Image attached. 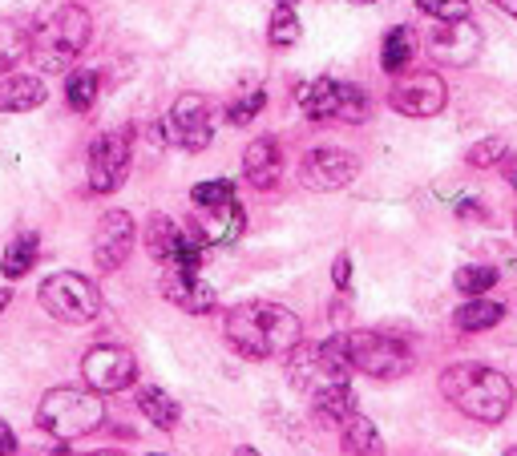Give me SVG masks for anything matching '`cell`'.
Here are the masks:
<instances>
[{"label":"cell","mask_w":517,"mask_h":456,"mask_svg":"<svg viewBox=\"0 0 517 456\" xmlns=\"http://www.w3.org/2000/svg\"><path fill=\"white\" fill-rule=\"evenodd\" d=\"M445 101H449V89L437 73H412L388 93V105L404 113V118H437Z\"/></svg>","instance_id":"obj_10"},{"label":"cell","mask_w":517,"mask_h":456,"mask_svg":"<svg viewBox=\"0 0 517 456\" xmlns=\"http://www.w3.org/2000/svg\"><path fill=\"white\" fill-rule=\"evenodd\" d=\"M45 101V81L29 73L0 77V113H29Z\"/></svg>","instance_id":"obj_18"},{"label":"cell","mask_w":517,"mask_h":456,"mask_svg":"<svg viewBox=\"0 0 517 456\" xmlns=\"http://www.w3.org/2000/svg\"><path fill=\"white\" fill-rule=\"evenodd\" d=\"M97 73L93 69H77V73H69V81H65V101H69V109H77V113H85L93 101H97Z\"/></svg>","instance_id":"obj_29"},{"label":"cell","mask_w":517,"mask_h":456,"mask_svg":"<svg viewBox=\"0 0 517 456\" xmlns=\"http://www.w3.org/2000/svg\"><path fill=\"white\" fill-rule=\"evenodd\" d=\"M243 174L255 190H271L283 174V154H279V142L275 138H255L243 154Z\"/></svg>","instance_id":"obj_16"},{"label":"cell","mask_w":517,"mask_h":456,"mask_svg":"<svg viewBox=\"0 0 517 456\" xmlns=\"http://www.w3.org/2000/svg\"><path fill=\"white\" fill-rule=\"evenodd\" d=\"M235 456H259V452H255V448H239Z\"/></svg>","instance_id":"obj_42"},{"label":"cell","mask_w":517,"mask_h":456,"mask_svg":"<svg viewBox=\"0 0 517 456\" xmlns=\"http://www.w3.org/2000/svg\"><path fill=\"white\" fill-rule=\"evenodd\" d=\"M231 198H235V182H227V178L198 182V186L190 190V202H194V206H219V202H231Z\"/></svg>","instance_id":"obj_33"},{"label":"cell","mask_w":517,"mask_h":456,"mask_svg":"<svg viewBox=\"0 0 517 456\" xmlns=\"http://www.w3.org/2000/svg\"><path fill=\"white\" fill-rule=\"evenodd\" d=\"M9 303H13V291H9V287H0V311H5Z\"/></svg>","instance_id":"obj_41"},{"label":"cell","mask_w":517,"mask_h":456,"mask_svg":"<svg viewBox=\"0 0 517 456\" xmlns=\"http://www.w3.org/2000/svg\"><path fill=\"white\" fill-rule=\"evenodd\" d=\"M352 5H376V0H352Z\"/></svg>","instance_id":"obj_45"},{"label":"cell","mask_w":517,"mask_h":456,"mask_svg":"<svg viewBox=\"0 0 517 456\" xmlns=\"http://www.w3.org/2000/svg\"><path fill=\"white\" fill-rule=\"evenodd\" d=\"M178 243H182L178 222L166 218V214H150V222H146V251H150V259L170 263V255L178 251Z\"/></svg>","instance_id":"obj_23"},{"label":"cell","mask_w":517,"mask_h":456,"mask_svg":"<svg viewBox=\"0 0 517 456\" xmlns=\"http://www.w3.org/2000/svg\"><path fill=\"white\" fill-rule=\"evenodd\" d=\"M336 89H340V81H332V77H316V81L299 85V105H303L307 118L312 122L336 118Z\"/></svg>","instance_id":"obj_20"},{"label":"cell","mask_w":517,"mask_h":456,"mask_svg":"<svg viewBox=\"0 0 517 456\" xmlns=\"http://www.w3.org/2000/svg\"><path fill=\"white\" fill-rule=\"evenodd\" d=\"M505 456H517V444H513V448H505Z\"/></svg>","instance_id":"obj_46"},{"label":"cell","mask_w":517,"mask_h":456,"mask_svg":"<svg viewBox=\"0 0 517 456\" xmlns=\"http://www.w3.org/2000/svg\"><path fill=\"white\" fill-rule=\"evenodd\" d=\"M267 41H271L275 49H287V45L299 41V17H295V9H287V5L275 9L271 25H267Z\"/></svg>","instance_id":"obj_31"},{"label":"cell","mask_w":517,"mask_h":456,"mask_svg":"<svg viewBox=\"0 0 517 456\" xmlns=\"http://www.w3.org/2000/svg\"><path fill=\"white\" fill-rule=\"evenodd\" d=\"M162 295H166L174 307H182L186 315H206V311H215V303H219L215 287H211V283H202V279H198V271H178V267H170V271H166V279H162Z\"/></svg>","instance_id":"obj_15"},{"label":"cell","mask_w":517,"mask_h":456,"mask_svg":"<svg viewBox=\"0 0 517 456\" xmlns=\"http://www.w3.org/2000/svg\"><path fill=\"white\" fill-rule=\"evenodd\" d=\"M497 166H501V174H505V182H509V186H517V154H509V150H505Z\"/></svg>","instance_id":"obj_38"},{"label":"cell","mask_w":517,"mask_h":456,"mask_svg":"<svg viewBox=\"0 0 517 456\" xmlns=\"http://www.w3.org/2000/svg\"><path fill=\"white\" fill-rule=\"evenodd\" d=\"M501 154H505V142H501V138H485V142H477V146L465 154V162H469L473 170H489V166L501 162Z\"/></svg>","instance_id":"obj_35"},{"label":"cell","mask_w":517,"mask_h":456,"mask_svg":"<svg viewBox=\"0 0 517 456\" xmlns=\"http://www.w3.org/2000/svg\"><path fill=\"white\" fill-rule=\"evenodd\" d=\"M29 57V33L17 21H0V73H9Z\"/></svg>","instance_id":"obj_26"},{"label":"cell","mask_w":517,"mask_h":456,"mask_svg":"<svg viewBox=\"0 0 517 456\" xmlns=\"http://www.w3.org/2000/svg\"><path fill=\"white\" fill-rule=\"evenodd\" d=\"M166 138L178 142L182 150L198 154L211 146L215 138V126H211V105H206V97L198 93H182L174 105H170V118H166Z\"/></svg>","instance_id":"obj_9"},{"label":"cell","mask_w":517,"mask_h":456,"mask_svg":"<svg viewBox=\"0 0 517 456\" xmlns=\"http://www.w3.org/2000/svg\"><path fill=\"white\" fill-rule=\"evenodd\" d=\"M81 376H85V388L93 392H126L138 380V360L130 348L97 344L81 356Z\"/></svg>","instance_id":"obj_7"},{"label":"cell","mask_w":517,"mask_h":456,"mask_svg":"<svg viewBox=\"0 0 517 456\" xmlns=\"http://www.w3.org/2000/svg\"><path fill=\"white\" fill-rule=\"evenodd\" d=\"M134 218L126 210H110L97 218V231H93V263L101 271H118L130 251H134Z\"/></svg>","instance_id":"obj_11"},{"label":"cell","mask_w":517,"mask_h":456,"mask_svg":"<svg viewBox=\"0 0 517 456\" xmlns=\"http://www.w3.org/2000/svg\"><path fill=\"white\" fill-rule=\"evenodd\" d=\"M41 307L61 319V323H93L97 311H101V291L85 279V275H73V271H57L41 283L37 291Z\"/></svg>","instance_id":"obj_6"},{"label":"cell","mask_w":517,"mask_h":456,"mask_svg":"<svg viewBox=\"0 0 517 456\" xmlns=\"http://www.w3.org/2000/svg\"><path fill=\"white\" fill-rule=\"evenodd\" d=\"M340 444H344V456H384L380 432H376L372 420L360 416V412H352V416L340 424Z\"/></svg>","instance_id":"obj_19"},{"label":"cell","mask_w":517,"mask_h":456,"mask_svg":"<svg viewBox=\"0 0 517 456\" xmlns=\"http://www.w3.org/2000/svg\"><path fill=\"white\" fill-rule=\"evenodd\" d=\"M312 412H316L320 424L340 428V424L356 412V392H352V384H348V380H328V384H320V388L312 392Z\"/></svg>","instance_id":"obj_17"},{"label":"cell","mask_w":517,"mask_h":456,"mask_svg":"<svg viewBox=\"0 0 517 456\" xmlns=\"http://www.w3.org/2000/svg\"><path fill=\"white\" fill-rule=\"evenodd\" d=\"M89 456H122V452H89Z\"/></svg>","instance_id":"obj_43"},{"label":"cell","mask_w":517,"mask_h":456,"mask_svg":"<svg viewBox=\"0 0 517 456\" xmlns=\"http://www.w3.org/2000/svg\"><path fill=\"white\" fill-rule=\"evenodd\" d=\"M332 279H336V287H340V291H348V287H352V259H348V255H336Z\"/></svg>","instance_id":"obj_36"},{"label":"cell","mask_w":517,"mask_h":456,"mask_svg":"<svg viewBox=\"0 0 517 456\" xmlns=\"http://www.w3.org/2000/svg\"><path fill=\"white\" fill-rule=\"evenodd\" d=\"M344 339H348L352 372H364L372 380H400L412 372V364H417L400 339H388L380 331H352Z\"/></svg>","instance_id":"obj_5"},{"label":"cell","mask_w":517,"mask_h":456,"mask_svg":"<svg viewBox=\"0 0 517 456\" xmlns=\"http://www.w3.org/2000/svg\"><path fill=\"white\" fill-rule=\"evenodd\" d=\"M101 420H106V404L93 388H53L37 404V424L57 440H81L97 432Z\"/></svg>","instance_id":"obj_4"},{"label":"cell","mask_w":517,"mask_h":456,"mask_svg":"<svg viewBox=\"0 0 517 456\" xmlns=\"http://www.w3.org/2000/svg\"><path fill=\"white\" fill-rule=\"evenodd\" d=\"M227 344L247 360L287 356L299 344V319L283 303H243L227 315Z\"/></svg>","instance_id":"obj_1"},{"label":"cell","mask_w":517,"mask_h":456,"mask_svg":"<svg viewBox=\"0 0 517 456\" xmlns=\"http://www.w3.org/2000/svg\"><path fill=\"white\" fill-rule=\"evenodd\" d=\"M263 105H267V93L263 89H251V93H243V97H235L227 105V122L231 126H251L259 113H263Z\"/></svg>","instance_id":"obj_32"},{"label":"cell","mask_w":517,"mask_h":456,"mask_svg":"<svg viewBox=\"0 0 517 456\" xmlns=\"http://www.w3.org/2000/svg\"><path fill=\"white\" fill-rule=\"evenodd\" d=\"M130 174V130H110L89 146V190L114 194Z\"/></svg>","instance_id":"obj_8"},{"label":"cell","mask_w":517,"mask_h":456,"mask_svg":"<svg viewBox=\"0 0 517 456\" xmlns=\"http://www.w3.org/2000/svg\"><path fill=\"white\" fill-rule=\"evenodd\" d=\"M501 319H505V307L493 303V299H485V295H473L465 307L453 311V327H457V331H489V327H497Z\"/></svg>","instance_id":"obj_22"},{"label":"cell","mask_w":517,"mask_h":456,"mask_svg":"<svg viewBox=\"0 0 517 456\" xmlns=\"http://www.w3.org/2000/svg\"><path fill=\"white\" fill-rule=\"evenodd\" d=\"M429 53L445 65H473L481 53V33L465 21H441V29L429 37Z\"/></svg>","instance_id":"obj_14"},{"label":"cell","mask_w":517,"mask_h":456,"mask_svg":"<svg viewBox=\"0 0 517 456\" xmlns=\"http://www.w3.org/2000/svg\"><path fill=\"white\" fill-rule=\"evenodd\" d=\"M493 5H497V9H505L509 17H517V0H493Z\"/></svg>","instance_id":"obj_40"},{"label":"cell","mask_w":517,"mask_h":456,"mask_svg":"<svg viewBox=\"0 0 517 456\" xmlns=\"http://www.w3.org/2000/svg\"><path fill=\"white\" fill-rule=\"evenodd\" d=\"M336 118L348 122V126L368 122V93L360 85H340L336 89Z\"/></svg>","instance_id":"obj_28"},{"label":"cell","mask_w":517,"mask_h":456,"mask_svg":"<svg viewBox=\"0 0 517 456\" xmlns=\"http://www.w3.org/2000/svg\"><path fill=\"white\" fill-rule=\"evenodd\" d=\"M37 235L33 231H25V235H17L9 247H5V259H0V271H5V279H21V275H29L33 271V263H37Z\"/></svg>","instance_id":"obj_24"},{"label":"cell","mask_w":517,"mask_h":456,"mask_svg":"<svg viewBox=\"0 0 517 456\" xmlns=\"http://www.w3.org/2000/svg\"><path fill=\"white\" fill-rule=\"evenodd\" d=\"M412 61V33L408 29H392L380 45V69L384 73H404Z\"/></svg>","instance_id":"obj_27"},{"label":"cell","mask_w":517,"mask_h":456,"mask_svg":"<svg viewBox=\"0 0 517 456\" xmlns=\"http://www.w3.org/2000/svg\"><path fill=\"white\" fill-rule=\"evenodd\" d=\"M316 360H320V368H324V376H328V380H344V376H352L348 339H344V335H332V339H324V344H316Z\"/></svg>","instance_id":"obj_25"},{"label":"cell","mask_w":517,"mask_h":456,"mask_svg":"<svg viewBox=\"0 0 517 456\" xmlns=\"http://www.w3.org/2000/svg\"><path fill=\"white\" fill-rule=\"evenodd\" d=\"M417 9L433 21H465L469 17V0H417Z\"/></svg>","instance_id":"obj_34"},{"label":"cell","mask_w":517,"mask_h":456,"mask_svg":"<svg viewBox=\"0 0 517 456\" xmlns=\"http://www.w3.org/2000/svg\"><path fill=\"white\" fill-rule=\"evenodd\" d=\"M0 456H25L21 444H17V436H13L5 424H0Z\"/></svg>","instance_id":"obj_37"},{"label":"cell","mask_w":517,"mask_h":456,"mask_svg":"<svg viewBox=\"0 0 517 456\" xmlns=\"http://www.w3.org/2000/svg\"><path fill=\"white\" fill-rule=\"evenodd\" d=\"M198 210V218H194V239L202 243V247H223V243H235L239 235H243V222H247V214H243V206L231 198V202H219V206H194Z\"/></svg>","instance_id":"obj_13"},{"label":"cell","mask_w":517,"mask_h":456,"mask_svg":"<svg viewBox=\"0 0 517 456\" xmlns=\"http://www.w3.org/2000/svg\"><path fill=\"white\" fill-rule=\"evenodd\" d=\"M356 158L348 154V150H340V146H320V150H312L303 158V166H299V178H303V186L307 190H344L352 178H356Z\"/></svg>","instance_id":"obj_12"},{"label":"cell","mask_w":517,"mask_h":456,"mask_svg":"<svg viewBox=\"0 0 517 456\" xmlns=\"http://www.w3.org/2000/svg\"><path fill=\"white\" fill-rule=\"evenodd\" d=\"M497 283V271L493 267H485V263H473V267H461L457 275H453V287L461 291V295H485L489 287Z\"/></svg>","instance_id":"obj_30"},{"label":"cell","mask_w":517,"mask_h":456,"mask_svg":"<svg viewBox=\"0 0 517 456\" xmlns=\"http://www.w3.org/2000/svg\"><path fill=\"white\" fill-rule=\"evenodd\" d=\"M279 5H287V9H295V5H299V0H279Z\"/></svg>","instance_id":"obj_44"},{"label":"cell","mask_w":517,"mask_h":456,"mask_svg":"<svg viewBox=\"0 0 517 456\" xmlns=\"http://www.w3.org/2000/svg\"><path fill=\"white\" fill-rule=\"evenodd\" d=\"M93 21L81 5H61L37 33H29V57L41 73H65L89 45Z\"/></svg>","instance_id":"obj_3"},{"label":"cell","mask_w":517,"mask_h":456,"mask_svg":"<svg viewBox=\"0 0 517 456\" xmlns=\"http://www.w3.org/2000/svg\"><path fill=\"white\" fill-rule=\"evenodd\" d=\"M138 408H142V412H146V420H150L154 428H162V432H170V428L182 420L178 400H174L170 392L154 388V384H142V388H138Z\"/></svg>","instance_id":"obj_21"},{"label":"cell","mask_w":517,"mask_h":456,"mask_svg":"<svg viewBox=\"0 0 517 456\" xmlns=\"http://www.w3.org/2000/svg\"><path fill=\"white\" fill-rule=\"evenodd\" d=\"M461 214H465V218H485V210H481L477 202H461Z\"/></svg>","instance_id":"obj_39"},{"label":"cell","mask_w":517,"mask_h":456,"mask_svg":"<svg viewBox=\"0 0 517 456\" xmlns=\"http://www.w3.org/2000/svg\"><path fill=\"white\" fill-rule=\"evenodd\" d=\"M441 392L453 408H461L469 420L501 424L513 408V384L485 364H453L441 372Z\"/></svg>","instance_id":"obj_2"}]
</instances>
